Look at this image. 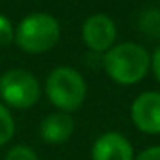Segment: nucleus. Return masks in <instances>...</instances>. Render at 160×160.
I'll return each mask as SVG.
<instances>
[{"label":"nucleus","mask_w":160,"mask_h":160,"mask_svg":"<svg viewBox=\"0 0 160 160\" xmlns=\"http://www.w3.org/2000/svg\"><path fill=\"white\" fill-rule=\"evenodd\" d=\"M81 38L91 52L105 53L114 47L117 38L115 22L105 14H93L83 22Z\"/></svg>","instance_id":"obj_5"},{"label":"nucleus","mask_w":160,"mask_h":160,"mask_svg":"<svg viewBox=\"0 0 160 160\" xmlns=\"http://www.w3.org/2000/svg\"><path fill=\"white\" fill-rule=\"evenodd\" d=\"M5 160H38V155L33 148L26 145H16L5 155Z\"/></svg>","instance_id":"obj_11"},{"label":"nucleus","mask_w":160,"mask_h":160,"mask_svg":"<svg viewBox=\"0 0 160 160\" xmlns=\"http://www.w3.org/2000/svg\"><path fill=\"white\" fill-rule=\"evenodd\" d=\"M132 124L145 134H160V91H145L131 105Z\"/></svg>","instance_id":"obj_6"},{"label":"nucleus","mask_w":160,"mask_h":160,"mask_svg":"<svg viewBox=\"0 0 160 160\" xmlns=\"http://www.w3.org/2000/svg\"><path fill=\"white\" fill-rule=\"evenodd\" d=\"M40 83L29 71L11 69L0 78V97L14 108H31L40 100Z\"/></svg>","instance_id":"obj_4"},{"label":"nucleus","mask_w":160,"mask_h":160,"mask_svg":"<svg viewBox=\"0 0 160 160\" xmlns=\"http://www.w3.org/2000/svg\"><path fill=\"white\" fill-rule=\"evenodd\" d=\"M150 67H152L153 71V76H155V79L160 83V47L153 52L152 55V62H150Z\"/></svg>","instance_id":"obj_14"},{"label":"nucleus","mask_w":160,"mask_h":160,"mask_svg":"<svg viewBox=\"0 0 160 160\" xmlns=\"http://www.w3.org/2000/svg\"><path fill=\"white\" fill-rule=\"evenodd\" d=\"M152 55L145 47L138 43H119L103 53L102 66L107 76L117 84L131 86L148 74Z\"/></svg>","instance_id":"obj_1"},{"label":"nucleus","mask_w":160,"mask_h":160,"mask_svg":"<svg viewBox=\"0 0 160 160\" xmlns=\"http://www.w3.org/2000/svg\"><path fill=\"white\" fill-rule=\"evenodd\" d=\"M91 160H134V150L126 136L117 131H108L93 143Z\"/></svg>","instance_id":"obj_7"},{"label":"nucleus","mask_w":160,"mask_h":160,"mask_svg":"<svg viewBox=\"0 0 160 160\" xmlns=\"http://www.w3.org/2000/svg\"><path fill=\"white\" fill-rule=\"evenodd\" d=\"M45 91L52 105L60 112L71 114L84 103L86 81L72 67H55L47 78Z\"/></svg>","instance_id":"obj_3"},{"label":"nucleus","mask_w":160,"mask_h":160,"mask_svg":"<svg viewBox=\"0 0 160 160\" xmlns=\"http://www.w3.org/2000/svg\"><path fill=\"white\" fill-rule=\"evenodd\" d=\"M12 42H14V26L4 14H0V47H7Z\"/></svg>","instance_id":"obj_12"},{"label":"nucleus","mask_w":160,"mask_h":160,"mask_svg":"<svg viewBox=\"0 0 160 160\" xmlns=\"http://www.w3.org/2000/svg\"><path fill=\"white\" fill-rule=\"evenodd\" d=\"M14 131H16V124L11 112L4 103H0V146L7 145L11 141L12 136H14Z\"/></svg>","instance_id":"obj_10"},{"label":"nucleus","mask_w":160,"mask_h":160,"mask_svg":"<svg viewBox=\"0 0 160 160\" xmlns=\"http://www.w3.org/2000/svg\"><path fill=\"white\" fill-rule=\"evenodd\" d=\"M74 132V121L66 112L48 114L40 124V136L50 145L66 143Z\"/></svg>","instance_id":"obj_8"},{"label":"nucleus","mask_w":160,"mask_h":160,"mask_svg":"<svg viewBox=\"0 0 160 160\" xmlns=\"http://www.w3.org/2000/svg\"><path fill=\"white\" fill-rule=\"evenodd\" d=\"M139 29L150 40H160V11L148 9L139 18Z\"/></svg>","instance_id":"obj_9"},{"label":"nucleus","mask_w":160,"mask_h":160,"mask_svg":"<svg viewBox=\"0 0 160 160\" xmlns=\"http://www.w3.org/2000/svg\"><path fill=\"white\" fill-rule=\"evenodd\" d=\"M60 40V24L53 16L35 12L21 19L14 29V42L26 53H45Z\"/></svg>","instance_id":"obj_2"},{"label":"nucleus","mask_w":160,"mask_h":160,"mask_svg":"<svg viewBox=\"0 0 160 160\" xmlns=\"http://www.w3.org/2000/svg\"><path fill=\"white\" fill-rule=\"evenodd\" d=\"M134 160H160V146H150V148L143 150Z\"/></svg>","instance_id":"obj_13"}]
</instances>
